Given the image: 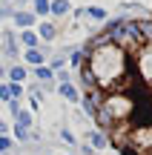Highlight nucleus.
<instances>
[{
  "label": "nucleus",
  "mask_w": 152,
  "mask_h": 155,
  "mask_svg": "<svg viewBox=\"0 0 152 155\" xmlns=\"http://www.w3.org/2000/svg\"><path fill=\"white\" fill-rule=\"evenodd\" d=\"M83 106L121 155H152V20H115L75 55Z\"/></svg>",
  "instance_id": "nucleus-1"
},
{
  "label": "nucleus",
  "mask_w": 152,
  "mask_h": 155,
  "mask_svg": "<svg viewBox=\"0 0 152 155\" xmlns=\"http://www.w3.org/2000/svg\"><path fill=\"white\" fill-rule=\"evenodd\" d=\"M52 9H55L57 15H63V12H66L69 6H66V0H57V3H52Z\"/></svg>",
  "instance_id": "nucleus-2"
},
{
  "label": "nucleus",
  "mask_w": 152,
  "mask_h": 155,
  "mask_svg": "<svg viewBox=\"0 0 152 155\" xmlns=\"http://www.w3.org/2000/svg\"><path fill=\"white\" fill-rule=\"evenodd\" d=\"M89 15L95 17V20H103V17H106V12H103V9H95V6H92V9H89Z\"/></svg>",
  "instance_id": "nucleus-3"
},
{
  "label": "nucleus",
  "mask_w": 152,
  "mask_h": 155,
  "mask_svg": "<svg viewBox=\"0 0 152 155\" xmlns=\"http://www.w3.org/2000/svg\"><path fill=\"white\" fill-rule=\"evenodd\" d=\"M34 9H37V12H46V9H49V3H46V0H37V3H34Z\"/></svg>",
  "instance_id": "nucleus-4"
},
{
  "label": "nucleus",
  "mask_w": 152,
  "mask_h": 155,
  "mask_svg": "<svg viewBox=\"0 0 152 155\" xmlns=\"http://www.w3.org/2000/svg\"><path fill=\"white\" fill-rule=\"evenodd\" d=\"M29 61H32V63H40V61H43V58H40L37 52H29Z\"/></svg>",
  "instance_id": "nucleus-5"
},
{
  "label": "nucleus",
  "mask_w": 152,
  "mask_h": 155,
  "mask_svg": "<svg viewBox=\"0 0 152 155\" xmlns=\"http://www.w3.org/2000/svg\"><path fill=\"white\" fill-rule=\"evenodd\" d=\"M17 23H23V26H26V23H32V17H29V15H17Z\"/></svg>",
  "instance_id": "nucleus-6"
}]
</instances>
